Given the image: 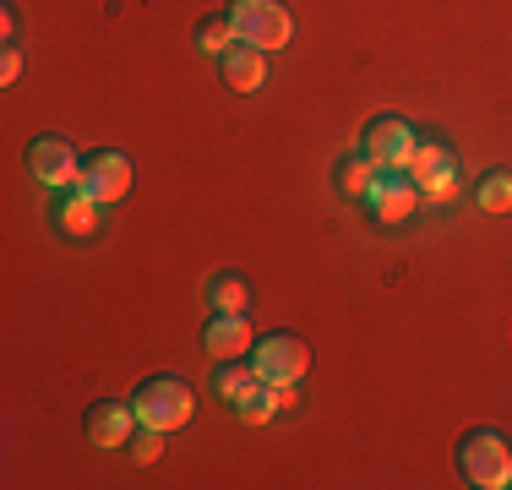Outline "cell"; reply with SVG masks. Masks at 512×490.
I'll list each match as a JSON object with an SVG mask.
<instances>
[{"label":"cell","instance_id":"17","mask_svg":"<svg viewBox=\"0 0 512 490\" xmlns=\"http://www.w3.org/2000/svg\"><path fill=\"white\" fill-rule=\"evenodd\" d=\"M474 202H480L485 213H507L512 207V175L507 169H491V175L480 180V191H474Z\"/></svg>","mask_w":512,"mask_h":490},{"label":"cell","instance_id":"15","mask_svg":"<svg viewBox=\"0 0 512 490\" xmlns=\"http://www.w3.org/2000/svg\"><path fill=\"white\" fill-rule=\"evenodd\" d=\"M256 387H262V376H256V365H235V360H224V371H218V392H224L229 403L251 398Z\"/></svg>","mask_w":512,"mask_h":490},{"label":"cell","instance_id":"14","mask_svg":"<svg viewBox=\"0 0 512 490\" xmlns=\"http://www.w3.org/2000/svg\"><path fill=\"white\" fill-rule=\"evenodd\" d=\"M207 305H213V311H246V305H251V284L240 273H213V278H207Z\"/></svg>","mask_w":512,"mask_h":490},{"label":"cell","instance_id":"21","mask_svg":"<svg viewBox=\"0 0 512 490\" xmlns=\"http://www.w3.org/2000/svg\"><path fill=\"white\" fill-rule=\"evenodd\" d=\"M17 77H22V49H17V44H6V55H0V82L11 88Z\"/></svg>","mask_w":512,"mask_h":490},{"label":"cell","instance_id":"13","mask_svg":"<svg viewBox=\"0 0 512 490\" xmlns=\"http://www.w3.org/2000/svg\"><path fill=\"white\" fill-rule=\"evenodd\" d=\"M224 82L235 93H256L267 82V49H256V44H235L224 55Z\"/></svg>","mask_w":512,"mask_h":490},{"label":"cell","instance_id":"2","mask_svg":"<svg viewBox=\"0 0 512 490\" xmlns=\"http://www.w3.org/2000/svg\"><path fill=\"white\" fill-rule=\"evenodd\" d=\"M131 409H137L142 425L180 431V425L191 420V409H197V392L180 382V376H148V382L137 387V398H131Z\"/></svg>","mask_w":512,"mask_h":490},{"label":"cell","instance_id":"7","mask_svg":"<svg viewBox=\"0 0 512 490\" xmlns=\"http://www.w3.org/2000/svg\"><path fill=\"white\" fill-rule=\"evenodd\" d=\"M365 202L376 207V218H382V224H404V218H414V207H420V186H414L409 169H376Z\"/></svg>","mask_w":512,"mask_h":490},{"label":"cell","instance_id":"11","mask_svg":"<svg viewBox=\"0 0 512 490\" xmlns=\"http://www.w3.org/2000/svg\"><path fill=\"white\" fill-rule=\"evenodd\" d=\"M99 196H88L82 186H66L55 196V224L66 229V235H77V240H88L93 229H99Z\"/></svg>","mask_w":512,"mask_h":490},{"label":"cell","instance_id":"9","mask_svg":"<svg viewBox=\"0 0 512 490\" xmlns=\"http://www.w3.org/2000/svg\"><path fill=\"white\" fill-rule=\"evenodd\" d=\"M77 186L88 196H99V202H120V196L131 191V158L126 153H93L88 164H82Z\"/></svg>","mask_w":512,"mask_h":490},{"label":"cell","instance_id":"6","mask_svg":"<svg viewBox=\"0 0 512 490\" xmlns=\"http://www.w3.org/2000/svg\"><path fill=\"white\" fill-rule=\"evenodd\" d=\"M409 175H414V186H420V196L447 202V196L458 191V158H453V147L436 142V137H425L420 147H414V158H409Z\"/></svg>","mask_w":512,"mask_h":490},{"label":"cell","instance_id":"10","mask_svg":"<svg viewBox=\"0 0 512 490\" xmlns=\"http://www.w3.org/2000/svg\"><path fill=\"white\" fill-rule=\"evenodd\" d=\"M251 316L246 311H213L202 327V349L218 354V360H235V354H251Z\"/></svg>","mask_w":512,"mask_h":490},{"label":"cell","instance_id":"4","mask_svg":"<svg viewBox=\"0 0 512 490\" xmlns=\"http://www.w3.org/2000/svg\"><path fill=\"white\" fill-rule=\"evenodd\" d=\"M251 365H256V376H262L267 387H284V382L300 387L306 371H311V354L295 333H267V338L251 343Z\"/></svg>","mask_w":512,"mask_h":490},{"label":"cell","instance_id":"16","mask_svg":"<svg viewBox=\"0 0 512 490\" xmlns=\"http://www.w3.org/2000/svg\"><path fill=\"white\" fill-rule=\"evenodd\" d=\"M235 44L240 39H235V22H229V17H207L197 28V49H202V55H229Z\"/></svg>","mask_w":512,"mask_h":490},{"label":"cell","instance_id":"20","mask_svg":"<svg viewBox=\"0 0 512 490\" xmlns=\"http://www.w3.org/2000/svg\"><path fill=\"white\" fill-rule=\"evenodd\" d=\"M164 436H169V431H158V425H142V436L131 441V458H137V463H153L158 452H164Z\"/></svg>","mask_w":512,"mask_h":490},{"label":"cell","instance_id":"12","mask_svg":"<svg viewBox=\"0 0 512 490\" xmlns=\"http://www.w3.org/2000/svg\"><path fill=\"white\" fill-rule=\"evenodd\" d=\"M88 436L93 447H120V441L137 436V409L131 403H99V409L88 414Z\"/></svg>","mask_w":512,"mask_h":490},{"label":"cell","instance_id":"3","mask_svg":"<svg viewBox=\"0 0 512 490\" xmlns=\"http://www.w3.org/2000/svg\"><path fill=\"white\" fill-rule=\"evenodd\" d=\"M229 22H235V39L256 49H284L295 39V17H289L284 0H235Z\"/></svg>","mask_w":512,"mask_h":490},{"label":"cell","instance_id":"19","mask_svg":"<svg viewBox=\"0 0 512 490\" xmlns=\"http://www.w3.org/2000/svg\"><path fill=\"white\" fill-rule=\"evenodd\" d=\"M235 409H240V420H246V425H267V420L278 414V398H273V387L262 382V387L251 392V398H240Z\"/></svg>","mask_w":512,"mask_h":490},{"label":"cell","instance_id":"1","mask_svg":"<svg viewBox=\"0 0 512 490\" xmlns=\"http://www.w3.org/2000/svg\"><path fill=\"white\" fill-rule=\"evenodd\" d=\"M458 474L474 490H507L512 485V441L502 431H491V425L469 431L458 441Z\"/></svg>","mask_w":512,"mask_h":490},{"label":"cell","instance_id":"18","mask_svg":"<svg viewBox=\"0 0 512 490\" xmlns=\"http://www.w3.org/2000/svg\"><path fill=\"white\" fill-rule=\"evenodd\" d=\"M371 180H376V164L365 153H355V158L338 164V191H344V196H365V191H371Z\"/></svg>","mask_w":512,"mask_h":490},{"label":"cell","instance_id":"5","mask_svg":"<svg viewBox=\"0 0 512 490\" xmlns=\"http://www.w3.org/2000/svg\"><path fill=\"white\" fill-rule=\"evenodd\" d=\"M414 147H420V131H414L404 115H376V120H365V131H360V153L371 158L376 169H409Z\"/></svg>","mask_w":512,"mask_h":490},{"label":"cell","instance_id":"8","mask_svg":"<svg viewBox=\"0 0 512 490\" xmlns=\"http://www.w3.org/2000/svg\"><path fill=\"white\" fill-rule=\"evenodd\" d=\"M28 175L39 180L44 191H66V186H77L82 164H77V153H71L60 137H39L28 147Z\"/></svg>","mask_w":512,"mask_h":490}]
</instances>
